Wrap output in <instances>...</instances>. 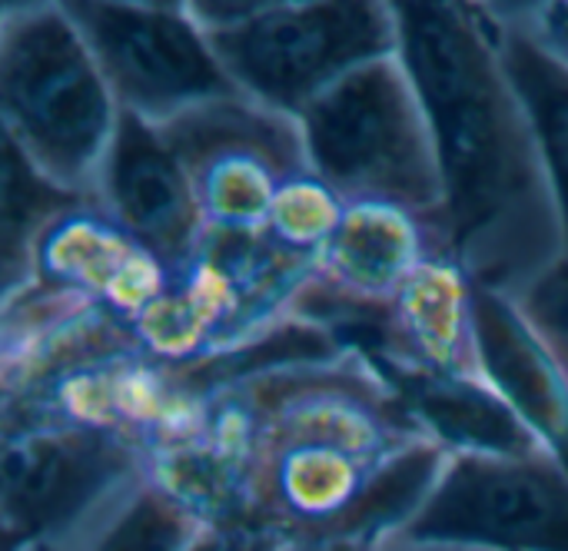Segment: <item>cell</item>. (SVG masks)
Wrapping results in <instances>:
<instances>
[{"label": "cell", "mask_w": 568, "mask_h": 551, "mask_svg": "<svg viewBox=\"0 0 568 551\" xmlns=\"http://www.w3.org/2000/svg\"><path fill=\"white\" fill-rule=\"evenodd\" d=\"M100 213L123 229L166 273L170 289L196 269L210 226L196 203L193 183L166 143L146 120L123 113L110 160L97 190Z\"/></svg>", "instance_id": "10"}, {"label": "cell", "mask_w": 568, "mask_h": 551, "mask_svg": "<svg viewBox=\"0 0 568 551\" xmlns=\"http://www.w3.org/2000/svg\"><path fill=\"white\" fill-rule=\"evenodd\" d=\"M383 373L389 376V382L396 386L416 422L449 452H496V456L562 452L549 439H542L489 382H466V379L399 373V369H383Z\"/></svg>", "instance_id": "15"}, {"label": "cell", "mask_w": 568, "mask_h": 551, "mask_svg": "<svg viewBox=\"0 0 568 551\" xmlns=\"http://www.w3.org/2000/svg\"><path fill=\"white\" fill-rule=\"evenodd\" d=\"M93 196L73 193L37 170L7 136H3V170H0V273L3 296L20 293L37 279V253L43 239L93 206Z\"/></svg>", "instance_id": "17"}, {"label": "cell", "mask_w": 568, "mask_h": 551, "mask_svg": "<svg viewBox=\"0 0 568 551\" xmlns=\"http://www.w3.org/2000/svg\"><path fill=\"white\" fill-rule=\"evenodd\" d=\"M206 522L150 482L87 551H190Z\"/></svg>", "instance_id": "18"}, {"label": "cell", "mask_w": 568, "mask_h": 551, "mask_svg": "<svg viewBox=\"0 0 568 551\" xmlns=\"http://www.w3.org/2000/svg\"><path fill=\"white\" fill-rule=\"evenodd\" d=\"M483 13L496 37L503 67L532 120L562 213L568 253V63L529 33V27L513 13V3H483Z\"/></svg>", "instance_id": "16"}, {"label": "cell", "mask_w": 568, "mask_h": 551, "mask_svg": "<svg viewBox=\"0 0 568 551\" xmlns=\"http://www.w3.org/2000/svg\"><path fill=\"white\" fill-rule=\"evenodd\" d=\"M336 336L383 369L489 382L476 336L473 283L446 259H426L393 299L353 313Z\"/></svg>", "instance_id": "11"}, {"label": "cell", "mask_w": 568, "mask_h": 551, "mask_svg": "<svg viewBox=\"0 0 568 551\" xmlns=\"http://www.w3.org/2000/svg\"><path fill=\"white\" fill-rule=\"evenodd\" d=\"M399 53L433 123L443 210L423 226L473 286L519 296L566 256L542 150L483 3L403 0Z\"/></svg>", "instance_id": "2"}, {"label": "cell", "mask_w": 568, "mask_h": 551, "mask_svg": "<svg viewBox=\"0 0 568 551\" xmlns=\"http://www.w3.org/2000/svg\"><path fill=\"white\" fill-rule=\"evenodd\" d=\"M13 551H43V549H37V545H23V549H13Z\"/></svg>", "instance_id": "24"}, {"label": "cell", "mask_w": 568, "mask_h": 551, "mask_svg": "<svg viewBox=\"0 0 568 551\" xmlns=\"http://www.w3.org/2000/svg\"><path fill=\"white\" fill-rule=\"evenodd\" d=\"M240 93L300 116L346 73L399 53V13L386 0H190Z\"/></svg>", "instance_id": "6"}, {"label": "cell", "mask_w": 568, "mask_h": 551, "mask_svg": "<svg viewBox=\"0 0 568 551\" xmlns=\"http://www.w3.org/2000/svg\"><path fill=\"white\" fill-rule=\"evenodd\" d=\"M190 551H290V542L253 526H206Z\"/></svg>", "instance_id": "21"}, {"label": "cell", "mask_w": 568, "mask_h": 551, "mask_svg": "<svg viewBox=\"0 0 568 551\" xmlns=\"http://www.w3.org/2000/svg\"><path fill=\"white\" fill-rule=\"evenodd\" d=\"M123 110L63 0L0 7L3 136L60 186L93 196Z\"/></svg>", "instance_id": "3"}, {"label": "cell", "mask_w": 568, "mask_h": 551, "mask_svg": "<svg viewBox=\"0 0 568 551\" xmlns=\"http://www.w3.org/2000/svg\"><path fill=\"white\" fill-rule=\"evenodd\" d=\"M513 306L546 346L568 386V253L519 296H513Z\"/></svg>", "instance_id": "20"}, {"label": "cell", "mask_w": 568, "mask_h": 551, "mask_svg": "<svg viewBox=\"0 0 568 551\" xmlns=\"http://www.w3.org/2000/svg\"><path fill=\"white\" fill-rule=\"evenodd\" d=\"M449 449L356 346L280 363L196 406L153 452V482L206 526L303 542H379L433 492Z\"/></svg>", "instance_id": "1"}, {"label": "cell", "mask_w": 568, "mask_h": 551, "mask_svg": "<svg viewBox=\"0 0 568 551\" xmlns=\"http://www.w3.org/2000/svg\"><path fill=\"white\" fill-rule=\"evenodd\" d=\"M37 279L80 289L126 323H136L166 289V273L100 206L60 223L37 253Z\"/></svg>", "instance_id": "13"}, {"label": "cell", "mask_w": 568, "mask_h": 551, "mask_svg": "<svg viewBox=\"0 0 568 551\" xmlns=\"http://www.w3.org/2000/svg\"><path fill=\"white\" fill-rule=\"evenodd\" d=\"M343 213L346 206L316 176H306L276 200L263 233H270L290 249L320 256L323 246L333 239L336 226L343 223Z\"/></svg>", "instance_id": "19"}, {"label": "cell", "mask_w": 568, "mask_h": 551, "mask_svg": "<svg viewBox=\"0 0 568 551\" xmlns=\"http://www.w3.org/2000/svg\"><path fill=\"white\" fill-rule=\"evenodd\" d=\"M473 316L489 382L542 439L568 456V386L546 346L513 299L499 293L473 286Z\"/></svg>", "instance_id": "14"}, {"label": "cell", "mask_w": 568, "mask_h": 551, "mask_svg": "<svg viewBox=\"0 0 568 551\" xmlns=\"http://www.w3.org/2000/svg\"><path fill=\"white\" fill-rule=\"evenodd\" d=\"M409 539L493 551H568V456L449 452Z\"/></svg>", "instance_id": "9"}, {"label": "cell", "mask_w": 568, "mask_h": 551, "mask_svg": "<svg viewBox=\"0 0 568 551\" xmlns=\"http://www.w3.org/2000/svg\"><path fill=\"white\" fill-rule=\"evenodd\" d=\"M63 7L90 43L120 110L150 126L243 96L186 3L63 0Z\"/></svg>", "instance_id": "7"}, {"label": "cell", "mask_w": 568, "mask_h": 551, "mask_svg": "<svg viewBox=\"0 0 568 551\" xmlns=\"http://www.w3.org/2000/svg\"><path fill=\"white\" fill-rule=\"evenodd\" d=\"M180 156L210 233H263L276 200L313 176L303 130L246 96L156 126Z\"/></svg>", "instance_id": "8"}, {"label": "cell", "mask_w": 568, "mask_h": 551, "mask_svg": "<svg viewBox=\"0 0 568 551\" xmlns=\"http://www.w3.org/2000/svg\"><path fill=\"white\" fill-rule=\"evenodd\" d=\"M373 551H493V549H473V545H446V542H423V539H409L403 532H389L376 542Z\"/></svg>", "instance_id": "23"}, {"label": "cell", "mask_w": 568, "mask_h": 551, "mask_svg": "<svg viewBox=\"0 0 568 551\" xmlns=\"http://www.w3.org/2000/svg\"><path fill=\"white\" fill-rule=\"evenodd\" d=\"M313 176L349 206L399 210L423 226L443 210V170L403 53L373 60L296 116Z\"/></svg>", "instance_id": "4"}, {"label": "cell", "mask_w": 568, "mask_h": 551, "mask_svg": "<svg viewBox=\"0 0 568 551\" xmlns=\"http://www.w3.org/2000/svg\"><path fill=\"white\" fill-rule=\"evenodd\" d=\"M0 442L7 551H87L153 482V449L106 426L10 412Z\"/></svg>", "instance_id": "5"}, {"label": "cell", "mask_w": 568, "mask_h": 551, "mask_svg": "<svg viewBox=\"0 0 568 551\" xmlns=\"http://www.w3.org/2000/svg\"><path fill=\"white\" fill-rule=\"evenodd\" d=\"M436 259L423 223L386 206H349L320 253L316 279L296 303V316L333 326L359 309L383 306L426 263Z\"/></svg>", "instance_id": "12"}, {"label": "cell", "mask_w": 568, "mask_h": 551, "mask_svg": "<svg viewBox=\"0 0 568 551\" xmlns=\"http://www.w3.org/2000/svg\"><path fill=\"white\" fill-rule=\"evenodd\" d=\"M513 13L549 53L568 63V3H513Z\"/></svg>", "instance_id": "22"}]
</instances>
